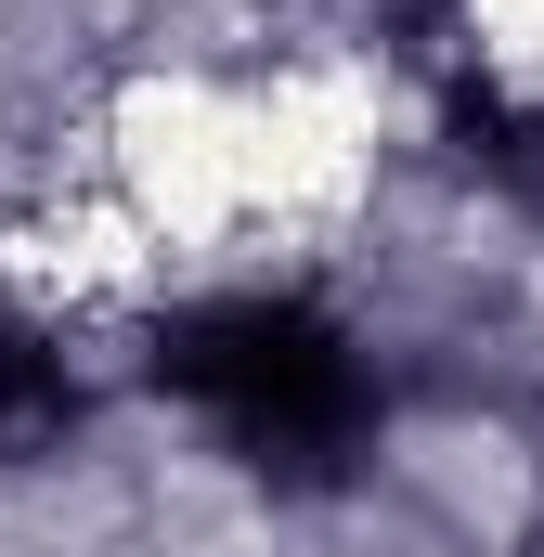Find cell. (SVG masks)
Masks as SVG:
<instances>
[{
    "mask_svg": "<svg viewBox=\"0 0 544 557\" xmlns=\"http://www.w3.org/2000/svg\"><path fill=\"white\" fill-rule=\"evenodd\" d=\"M91 428V389H78V350L52 311L0 298V480L26 467H65V441Z\"/></svg>",
    "mask_w": 544,
    "mask_h": 557,
    "instance_id": "2",
    "label": "cell"
},
{
    "mask_svg": "<svg viewBox=\"0 0 544 557\" xmlns=\"http://www.w3.org/2000/svg\"><path fill=\"white\" fill-rule=\"evenodd\" d=\"M156 389L195 403V416L221 428V454H247L285 493H324V480H350L376 454V363L298 285H221V298L169 311Z\"/></svg>",
    "mask_w": 544,
    "mask_h": 557,
    "instance_id": "1",
    "label": "cell"
},
{
    "mask_svg": "<svg viewBox=\"0 0 544 557\" xmlns=\"http://www.w3.org/2000/svg\"><path fill=\"white\" fill-rule=\"evenodd\" d=\"M454 131H467V169L544 234V91H467Z\"/></svg>",
    "mask_w": 544,
    "mask_h": 557,
    "instance_id": "3",
    "label": "cell"
}]
</instances>
